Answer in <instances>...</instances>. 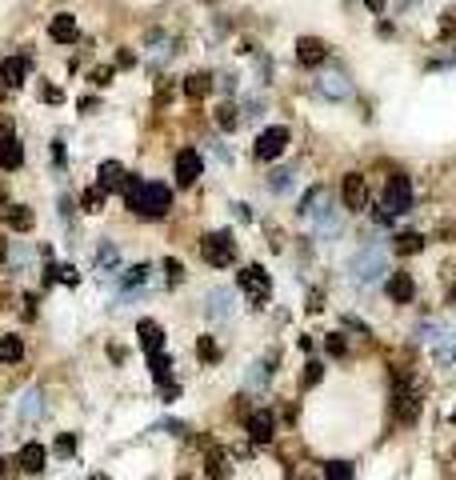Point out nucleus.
Instances as JSON below:
<instances>
[{
    "label": "nucleus",
    "mask_w": 456,
    "mask_h": 480,
    "mask_svg": "<svg viewBox=\"0 0 456 480\" xmlns=\"http://www.w3.org/2000/svg\"><path fill=\"white\" fill-rule=\"evenodd\" d=\"M273 365H276V352H269L264 361H256V365H252V372H249V385H252V389H260V385L273 376Z\"/></svg>",
    "instance_id": "27"
},
{
    "label": "nucleus",
    "mask_w": 456,
    "mask_h": 480,
    "mask_svg": "<svg viewBox=\"0 0 456 480\" xmlns=\"http://www.w3.org/2000/svg\"><path fill=\"white\" fill-rule=\"evenodd\" d=\"M328 56H332V48L324 45L320 36H300L297 41V60L304 65V69H320Z\"/></svg>",
    "instance_id": "9"
},
{
    "label": "nucleus",
    "mask_w": 456,
    "mask_h": 480,
    "mask_svg": "<svg viewBox=\"0 0 456 480\" xmlns=\"http://www.w3.org/2000/svg\"><path fill=\"white\" fill-rule=\"evenodd\" d=\"M324 480H352V464H344V460H328V464H324Z\"/></svg>",
    "instance_id": "32"
},
{
    "label": "nucleus",
    "mask_w": 456,
    "mask_h": 480,
    "mask_svg": "<svg viewBox=\"0 0 456 480\" xmlns=\"http://www.w3.org/2000/svg\"><path fill=\"white\" fill-rule=\"evenodd\" d=\"M448 420H453V424H456V409H453V416H448Z\"/></svg>",
    "instance_id": "48"
},
{
    "label": "nucleus",
    "mask_w": 456,
    "mask_h": 480,
    "mask_svg": "<svg viewBox=\"0 0 456 480\" xmlns=\"http://www.w3.org/2000/svg\"><path fill=\"white\" fill-rule=\"evenodd\" d=\"M344 348H348V344H344L341 336H328V352H332V356H344Z\"/></svg>",
    "instance_id": "42"
},
{
    "label": "nucleus",
    "mask_w": 456,
    "mask_h": 480,
    "mask_svg": "<svg viewBox=\"0 0 456 480\" xmlns=\"http://www.w3.org/2000/svg\"><path fill=\"white\" fill-rule=\"evenodd\" d=\"M317 92L320 96H328V100H344V96H352V84H348L344 72H328V76H320L317 80Z\"/></svg>",
    "instance_id": "13"
},
{
    "label": "nucleus",
    "mask_w": 456,
    "mask_h": 480,
    "mask_svg": "<svg viewBox=\"0 0 456 480\" xmlns=\"http://www.w3.org/2000/svg\"><path fill=\"white\" fill-rule=\"evenodd\" d=\"M41 100H48V104H60V89H45V92H41Z\"/></svg>",
    "instance_id": "43"
},
{
    "label": "nucleus",
    "mask_w": 456,
    "mask_h": 480,
    "mask_svg": "<svg viewBox=\"0 0 456 480\" xmlns=\"http://www.w3.org/2000/svg\"><path fill=\"white\" fill-rule=\"evenodd\" d=\"M41 412H45V392H41V389H28L21 396V404H16V416H21V420H36Z\"/></svg>",
    "instance_id": "21"
},
{
    "label": "nucleus",
    "mask_w": 456,
    "mask_h": 480,
    "mask_svg": "<svg viewBox=\"0 0 456 480\" xmlns=\"http://www.w3.org/2000/svg\"><path fill=\"white\" fill-rule=\"evenodd\" d=\"M205 312L212 320H228L232 317V293H228V288H212L205 297Z\"/></svg>",
    "instance_id": "18"
},
{
    "label": "nucleus",
    "mask_w": 456,
    "mask_h": 480,
    "mask_svg": "<svg viewBox=\"0 0 456 480\" xmlns=\"http://www.w3.org/2000/svg\"><path fill=\"white\" fill-rule=\"evenodd\" d=\"M124 176H128V172H124L116 160H104V164L96 168V184H100L104 192H120V188H124Z\"/></svg>",
    "instance_id": "17"
},
{
    "label": "nucleus",
    "mask_w": 456,
    "mask_h": 480,
    "mask_svg": "<svg viewBox=\"0 0 456 480\" xmlns=\"http://www.w3.org/2000/svg\"><path fill=\"white\" fill-rule=\"evenodd\" d=\"M201 172H205V160H201V152H196V148H181V152H176V184H181V188H188V184L201 181Z\"/></svg>",
    "instance_id": "10"
},
{
    "label": "nucleus",
    "mask_w": 456,
    "mask_h": 480,
    "mask_svg": "<svg viewBox=\"0 0 456 480\" xmlns=\"http://www.w3.org/2000/svg\"><path fill=\"white\" fill-rule=\"evenodd\" d=\"M201 256H205V264H212V268L236 264V240H232V232H208L205 240H201Z\"/></svg>",
    "instance_id": "5"
},
{
    "label": "nucleus",
    "mask_w": 456,
    "mask_h": 480,
    "mask_svg": "<svg viewBox=\"0 0 456 480\" xmlns=\"http://www.w3.org/2000/svg\"><path fill=\"white\" fill-rule=\"evenodd\" d=\"M164 273H168V284H181V280H184V268H181V260H172V256L164 260Z\"/></svg>",
    "instance_id": "36"
},
{
    "label": "nucleus",
    "mask_w": 456,
    "mask_h": 480,
    "mask_svg": "<svg viewBox=\"0 0 456 480\" xmlns=\"http://www.w3.org/2000/svg\"><path fill=\"white\" fill-rule=\"evenodd\" d=\"M4 216H8V229L12 232H28L32 225H36V216H32V208L28 205H12Z\"/></svg>",
    "instance_id": "24"
},
{
    "label": "nucleus",
    "mask_w": 456,
    "mask_h": 480,
    "mask_svg": "<svg viewBox=\"0 0 456 480\" xmlns=\"http://www.w3.org/2000/svg\"><path fill=\"white\" fill-rule=\"evenodd\" d=\"M208 477H212V480H225L228 477V464H225L220 453H216V457H208Z\"/></svg>",
    "instance_id": "35"
},
{
    "label": "nucleus",
    "mask_w": 456,
    "mask_h": 480,
    "mask_svg": "<svg viewBox=\"0 0 456 480\" xmlns=\"http://www.w3.org/2000/svg\"><path fill=\"white\" fill-rule=\"evenodd\" d=\"M24 164V144L16 133H0V168L4 172H16Z\"/></svg>",
    "instance_id": "12"
},
{
    "label": "nucleus",
    "mask_w": 456,
    "mask_h": 480,
    "mask_svg": "<svg viewBox=\"0 0 456 480\" xmlns=\"http://www.w3.org/2000/svg\"><path fill=\"white\" fill-rule=\"evenodd\" d=\"M4 256H8V240H4V236H0V260H4Z\"/></svg>",
    "instance_id": "46"
},
{
    "label": "nucleus",
    "mask_w": 456,
    "mask_h": 480,
    "mask_svg": "<svg viewBox=\"0 0 456 480\" xmlns=\"http://www.w3.org/2000/svg\"><path fill=\"white\" fill-rule=\"evenodd\" d=\"M208 92H212V76H208V72L184 76V96H188V100H205Z\"/></svg>",
    "instance_id": "23"
},
{
    "label": "nucleus",
    "mask_w": 456,
    "mask_h": 480,
    "mask_svg": "<svg viewBox=\"0 0 456 480\" xmlns=\"http://www.w3.org/2000/svg\"><path fill=\"white\" fill-rule=\"evenodd\" d=\"M273 433H276V416H273V412L260 409V412H252V416H249V436L256 440V444H269Z\"/></svg>",
    "instance_id": "15"
},
{
    "label": "nucleus",
    "mask_w": 456,
    "mask_h": 480,
    "mask_svg": "<svg viewBox=\"0 0 456 480\" xmlns=\"http://www.w3.org/2000/svg\"><path fill=\"white\" fill-rule=\"evenodd\" d=\"M288 128L284 124H273V128H264L260 137H256V144H252V157L256 160H280V152L288 148Z\"/></svg>",
    "instance_id": "8"
},
{
    "label": "nucleus",
    "mask_w": 456,
    "mask_h": 480,
    "mask_svg": "<svg viewBox=\"0 0 456 480\" xmlns=\"http://www.w3.org/2000/svg\"><path fill=\"white\" fill-rule=\"evenodd\" d=\"M113 76H116L113 69H92V84H96V89H104V84H113Z\"/></svg>",
    "instance_id": "38"
},
{
    "label": "nucleus",
    "mask_w": 456,
    "mask_h": 480,
    "mask_svg": "<svg viewBox=\"0 0 456 480\" xmlns=\"http://www.w3.org/2000/svg\"><path fill=\"white\" fill-rule=\"evenodd\" d=\"M24 356V341L21 336H0V365H16Z\"/></svg>",
    "instance_id": "25"
},
{
    "label": "nucleus",
    "mask_w": 456,
    "mask_h": 480,
    "mask_svg": "<svg viewBox=\"0 0 456 480\" xmlns=\"http://www.w3.org/2000/svg\"><path fill=\"white\" fill-rule=\"evenodd\" d=\"M320 376H324V368H320L317 361H312V365L304 368V385H320Z\"/></svg>",
    "instance_id": "41"
},
{
    "label": "nucleus",
    "mask_w": 456,
    "mask_h": 480,
    "mask_svg": "<svg viewBox=\"0 0 456 480\" xmlns=\"http://www.w3.org/2000/svg\"><path fill=\"white\" fill-rule=\"evenodd\" d=\"M45 460H48V448H45V444H36V440H32V444H24V448H21V457H16V464H21L24 472H41V468H45Z\"/></svg>",
    "instance_id": "19"
},
{
    "label": "nucleus",
    "mask_w": 456,
    "mask_h": 480,
    "mask_svg": "<svg viewBox=\"0 0 456 480\" xmlns=\"http://www.w3.org/2000/svg\"><path fill=\"white\" fill-rule=\"evenodd\" d=\"M368 181H365V172H344V181H341V205L344 212H365L368 208Z\"/></svg>",
    "instance_id": "7"
},
{
    "label": "nucleus",
    "mask_w": 456,
    "mask_h": 480,
    "mask_svg": "<svg viewBox=\"0 0 456 480\" xmlns=\"http://www.w3.org/2000/svg\"><path fill=\"white\" fill-rule=\"evenodd\" d=\"M440 36H456V4L440 12Z\"/></svg>",
    "instance_id": "34"
},
{
    "label": "nucleus",
    "mask_w": 456,
    "mask_h": 480,
    "mask_svg": "<svg viewBox=\"0 0 456 480\" xmlns=\"http://www.w3.org/2000/svg\"><path fill=\"white\" fill-rule=\"evenodd\" d=\"M76 36H80V24H76L72 12H56L48 21V41L52 45H76Z\"/></svg>",
    "instance_id": "11"
},
{
    "label": "nucleus",
    "mask_w": 456,
    "mask_h": 480,
    "mask_svg": "<svg viewBox=\"0 0 456 480\" xmlns=\"http://www.w3.org/2000/svg\"><path fill=\"white\" fill-rule=\"evenodd\" d=\"M368 8H372V12H376V16H380V12H385V0H365Z\"/></svg>",
    "instance_id": "45"
},
{
    "label": "nucleus",
    "mask_w": 456,
    "mask_h": 480,
    "mask_svg": "<svg viewBox=\"0 0 456 480\" xmlns=\"http://www.w3.org/2000/svg\"><path fill=\"white\" fill-rule=\"evenodd\" d=\"M385 293H388L392 304H409L412 293H416V284H412L409 273H392V276H388V284H385Z\"/></svg>",
    "instance_id": "16"
},
{
    "label": "nucleus",
    "mask_w": 456,
    "mask_h": 480,
    "mask_svg": "<svg viewBox=\"0 0 456 480\" xmlns=\"http://www.w3.org/2000/svg\"><path fill=\"white\" fill-rule=\"evenodd\" d=\"M0 208H8V192L4 188H0Z\"/></svg>",
    "instance_id": "47"
},
{
    "label": "nucleus",
    "mask_w": 456,
    "mask_h": 480,
    "mask_svg": "<svg viewBox=\"0 0 456 480\" xmlns=\"http://www.w3.org/2000/svg\"><path fill=\"white\" fill-rule=\"evenodd\" d=\"M269 188H273V192H288V188H293V168H276V172H269Z\"/></svg>",
    "instance_id": "31"
},
{
    "label": "nucleus",
    "mask_w": 456,
    "mask_h": 480,
    "mask_svg": "<svg viewBox=\"0 0 456 480\" xmlns=\"http://www.w3.org/2000/svg\"><path fill=\"white\" fill-rule=\"evenodd\" d=\"M148 368H152V376H157L160 385H164V389H168V356H164V352H148Z\"/></svg>",
    "instance_id": "29"
},
{
    "label": "nucleus",
    "mask_w": 456,
    "mask_h": 480,
    "mask_svg": "<svg viewBox=\"0 0 456 480\" xmlns=\"http://www.w3.org/2000/svg\"><path fill=\"white\" fill-rule=\"evenodd\" d=\"M137 336H140V344H144V352H160V348H164V328H160L157 320H140Z\"/></svg>",
    "instance_id": "20"
},
{
    "label": "nucleus",
    "mask_w": 456,
    "mask_h": 480,
    "mask_svg": "<svg viewBox=\"0 0 456 480\" xmlns=\"http://www.w3.org/2000/svg\"><path fill=\"white\" fill-rule=\"evenodd\" d=\"M56 280H65V284H76V280H80V273H76L72 264H60V268H56Z\"/></svg>",
    "instance_id": "39"
},
{
    "label": "nucleus",
    "mask_w": 456,
    "mask_h": 480,
    "mask_svg": "<svg viewBox=\"0 0 456 480\" xmlns=\"http://www.w3.org/2000/svg\"><path fill=\"white\" fill-rule=\"evenodd\" d=\"M344 328H356V332H368V328H365V324H361L356 317H344Z\"/></svg>",
    "instance_id": "44"
},
{
    "label": "nucleus",
    "mask_w": 456,
    "mask_h": 480,
    "mask_svg": "<svg viewBox=\"0 0 456 480\" xmlns=\"http://www.w3.org/2000/svg\"><path fill=\"white\" fill-rule=\"evenodd\" d=\"M96 260H100V268H113V264H116V249H113V244H104Z\"/></svg>",
    "instance_id": "40"
},
{
    "label": "nucleus",
    "mask_w": 456,
    "mask_h": 480,
    "mask_svg": "<svg viewBox=\"0 0 456 480\" xmlns=\"http://www.w3.org/2000/svg\"><path fill=\"white\" fill-rule=\"evenodd\" d=\"M392 249H396V252H404V256H416V252L424 249V236H420V232H400Z\"/></svg>",
    "instance_id": "28"
},
{
    "label": "nucleus",
    "mask_w": 456,
    "mask_h": 480,
    "mask_svg": "<svg viewBox=\"0 0 456 480\" xmlns=\"http://www.w3.org/2000/svg\"><path fill=\"white\" fill-rule=\"evenodd\" d=\"M380 208H385V212L376 216L380 225H388L392 216H404V212L412 208V181L404 176V172H392V176L385 181V192H380Z\"/></svg>",
    "instance_id": "4"
},
{
    "label": "nucleus",
    "mask_w": 456,
    "mask_h": 480,
    "mask_svg": "<svg viewBox=\"0 0 456 480\" xmlns=\"http://www.w3.org/2000/svg\"><path fill=\"white\" fill-rule=\"evenodd\" d=\"M196 356H201L205 365H216V361H220V348H216V341H212V336H201V341H196Z\"/></svg>",
    "instance_id": "30"
},
{
    "label": "nucleus",
    "mask_w": 456,
    "mask_h": 480,
    "mask_svg": "<svg viewBox=\"0 0 456 480\" xmlns=\"http://www.w3.org/2000/svg\"><path fill=\"white\" fill-rule=\"evenodd\" d=\"M300 216H308L320 232H337V229H341V208L332 205V196H328L320 184L304 192V201H300Z\"/></svg>",
    "instance_id": "2"
},
{
    "label": "nucleus",
    "mask_w": 456,
    "mask_h": 480,
    "mask_svg": "<svg viewBox=\"0 0 456 480\" xmlns=\"http://www.w3.org/2000/svg\"><path fill=\"white\" fill-rule=\"evenodd\" d=\"M236 284H240V293L249 297V304H264V300H269V293H273V280H269V273H264L260 264H249V268H240Z\"/></svg>",
    "instance_id": "6"
},
{
    "label": "nucleus",
    "mask_w": 456,
    "mask_h": 480,
    "mask_svg": "<svg viewBox=\"0 0 456 480\" xmlns=\"http://www.w3.org/2000/svg\"><path fill=\"white\" fill-rule=\"evenodd\" d=\"M380 273H388V249L385 244H365V249L348 260V276H352L361 288L376 284V276Z\"/></svg>",
    "instance_id": "3"
},
{
    "label": "nucleus",
    "mask_w": 456,
    "mask_h": 480,
    "mask_svg": "<svg viewBox=\"0 0 456 480\" xmlns=\"http://www.w3.org/2000/svg\"><path fill=\"white\" fill-rule=\"evenodd\" d=\"M80 205H84V212H100V205H104V188H100V184H92L89 192L80 196Z\"/></svg>",
    "instance_id": "33"
},
{
    "label": "nucleus",
    "mask_w": 456,
    "mask_h": 480,
    "mask_svg": "<svg viewBox=\"0 0 456 480\" xmlns=\"http://www.w3.org/2000/svg\"><path fill=\"white\" fill-rule=\"evenodd\" d=\"M240 120H244V116H240V108H236V104H228V100L216 108V124H220L225 133H236V128H240Z\"/></svg>",
    "instance_id": "26"
},
{
    "label": "nucleus",
    "mask_w": 456,
    "mask_h": 480,
    "mask_svg": "<svg viewBox=\"0 0 456 480\" xmlns=\"http://www.w3.org/2000/svg\"><path fill=\"white\" fill-rule=\"evenodd\" d=\"M24 76H28V56H4V60H0V80H4L8 89H21Z\"/></svg>",
    "instance_id": "14"
},
{
    "label": "nucleus",
    "mask_w": 456,
    "mask_h": 480,
    "mask_svg": "<svg viewBox=\"0 0 456 480\" xmlns=\"http://www.w3.org/2000/svg\"><path fill=\"white\" fill-rule=\"evenodd\" d=\"M124 205L133 216H144V220H160L168 208H172V188L160 181H140V176H124Z\"/></svg>",
    "instance_id": "1"
},
{
    "label": "nucleus",
    "mask_w": 456,
    "mask_h": 480,
    "mask_svg": "<svg viewBox=\"0 0 456 480\" xmlns=\"http://www.w3.org/2000/svg\"><path fill=\"white\" fill-rule=\"evenodd\" d=\"M416 416H420V396L416 392H396V420L412 424Z\"/></svg>",
    "instance_id": "22"
},
{
    "label": "nucleus",
    "mask_w": 456,
    "mask_h": 480,
    "mask_svg": "<svg viewBox=\"0 0 456 480\" xmlns=\"http://www.w3.org/2000/svg\"><path fill=\"white\" fill-rule=\"evenodd\" d=\"M72 453H76V436L65 433L60 440H56V457H72Z\"/></svg>",
    "instance_id": "37"
}]
</instances>
